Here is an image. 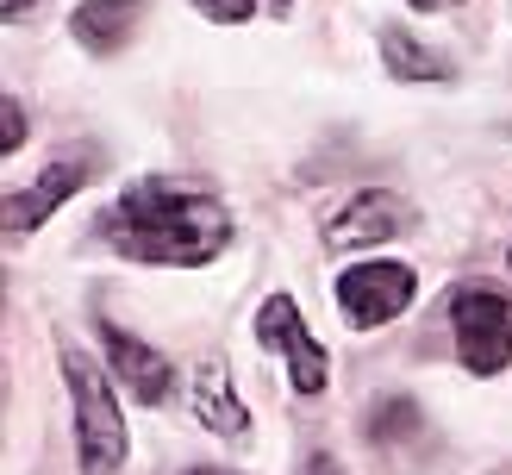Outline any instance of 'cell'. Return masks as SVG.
<instances>
[{
	"label": "cell",
	"instance_id": "3957f363",
	"mask_svg": "<svg viewBox=\"0 0 512 475\" xmlns=\"http://www.w3.org/2000/svg\"><path fill=\"white\" fill-rule=\"evenodd\" d=\"M450 332H456V357H463L469 375H500L512 363V294L488 282L450 288Z\"/></svg>",
	"mask_w": 512,
	"mask_h": 475
},
{
	"label": "cell",
	"instance_id": "8fae6325",
	"mask_svg": "<svg viewBox=\"0 0 512 475\" xmlns=\"http://www.w3.org/2000/svg\"><path fill=\"white\" fill-rule=\"evenodd\" d=\"M381 69H388L400 88H431V82H450V75H456V63L444 57V50H431L425 38L400 32V25L381 32Z\"/></svg>",
	"mask_w": 512,
	"mask_h": 475
},
{
	"label": "cell",
	"instance_id": "7a4b0ae2",
	"mask_svg": "<svg viewBox=\"0 0 512 475\" xmlns=\"http://www.w3.org/2000/svg\"><path fill=\"white\" fill-rule=\"evenodd\" d=\"M63 382H69V407H75V463H82V475H119L132 432H125L113 375L88 363L82 350H63Z\"/></svg>",
	"mask_w": 512,
	"mask_h": 475
},
{
	"label": "cell",
	"instance_id": "ba28073f",
	"mask_svg": "<svg viewBox=\"0 0 512 475\" xmlns=\"http://www.w3.org/2000/svg\"><path fill=\"white\" fill-rule=\"evenodd\" d=\"M100 344H107V363L125 388H132L144 407H163V400L175 394V363L163 357V350H150L138 332H125V325L100 319Z\"/></svg>",
	"mask_w": 512,
	"mask_h": 475
},
{
	"label": "cell",
	"instance_id": "8992f818",
	"mask_svg": "<svg viewBox=\"0 0 512 475\" xmlns=\"http://www.w3.org/2000/svg\"><path fill=\"white\" fill-rule=\"evenodd\" d=\"M256 344H263L269 357L288 363V382H294L300 394H325V375H331V369H325L319 338L306 332L294 294H269L263 307H256Z\"/></svg>",
	"mask_w": 512,
	"mask_h": 475
},
{
	"label": "cell",
	"instance_id": "7c38bea8",
	"mask_svg": "<svg viewBox=\"0 0 512 475\" xmlns=\"http://www.w3.org/2000/svg\"><path fill=\"white\" fill-rule=\"evenodd\" d=\"M207 19H219V25H238V19H250L256 13V0H194Z\"/></svg>",
	"mask_w": 512,
	"mask_h": 475
},
{
	"label": "cell",
	"instance_id": "ac0fdd59",
	"mask_svg": "<svg viewBox=\"0 0 512 475\" xmlns=\"http://www.w3.org/2000/svg\"><path fill=\"white\" fill-rule=\"evenodd\" d=\"M506 269H512V244H506Z\"/></svg>",
	"mask_w": 512,
	"mask_h": 475
},
{
	"label": "cell",
	"instance_id": "277c9868",
	"mask_svg": "<svg viewBox=\"0 0 512 475\" xmlns=\"http://www.w3.org/2000/svg\"><path fill=\"white\" fill-rule=\"evenodd\" d=\"M331 300H338V319L350 325V332H375V325L400 319V313L419 300V275L406 269V263L369 257V263L338 269V282H331Z\"/></svg>",
	"mask_w": 512,
	"mask_h": 475
},
{
	"label": "cell",
	"instance_id": "6da1fadb",
	"mask_svg": "<svg viewBox=\"0 0 512 475\" xmlns=\"http://www.w3.org/2000/svg\"><path fill=\"white\" fill-rule=\"evenodd\" d=\"M107 250L132 263L157 269H207L232 250V213L225 200L200 182H175V175H144V182L119 188V200L94 225Z\"/></svg>",
	"mask_w": 512,
	"mask_h": 475
},
{
	"label": "cell",
	"instance_id": "5b68a950",
	"mask_svg": "<svg viewBox=\"0 0 512 475\" xmlns=\"http://www.w3.org/2000/svg\"><path fill=\"white\" fill-rule=\"evenodd\" d=\"M419 225V207L394 188H356L338 213L325 219V250H338V257H350V250H375V244H394Z\"/></svg>",
	"mask_w": 512,
	"mask_h": 475
},
{
	"label": "cell",
	"instance_id": "52a82bcc",
	"mask_svg": "<svg viewBox=\"0 0 512 475\" xmlns=\"http://www.w3.org/2000/svg\"><path fill=\"white\" fill-rule=\"evenodd\" d=\"M94 175V157L88 150H75V157H57V163H44L25 188H13L7 200H0V225H7L13 238H25V232H38V225L57 213V207H69L75 200V188H82Z\"/></svg>",
	"mask_w": 512,
	"mask_h": 475
},
{
	"label": "cell",
	"instance_id": "9a60e30c",
	"mask_svg": "<svg viewBox=\"0 0 512 475\" xmlns=\"http://www.w3.org/2000/svg\"><path fill=\"white\" fill-rule=\"evenodd\" d=\"M306 475H344V469L331 463V457H306Z\"/></svg>",
	"mask_w": 512,
	"mask_h": 475
},
{
	"label": "cell",
	"instance_id": "30bf717a",
	"mask_svg": "<svg viewBox=\"0 0 512 475\" xmlns=\"http://www.w3.org/2000/svg\"><path fill=\"white\" fill-rule=\"evenodd\" d=\"M138 25H144V0H82L69 13V38L88 57H119L138 38Z\"/></svg>",
	"mask_w": 512,
	"mask_h": 475
},
{
	"label": "cell",
	"instance_id": "e0dca14e",
	"mask_svg": "<svg viewBox=\"0 0 512 475\" xmlns=\"http://www.w3.org/2000/svg\"><path fill=\"white\" fill-rule=\"evenodd\" d=\"M188 475H232V469H188Z\"/></svg>",
	"mask_w": 512,
	"mask_h": 475
},
{
	"label": "cell",
	"instance_id": "2e32d148",
	"mask_svg": "<svg viewBox=\"0 0 512 475\" xmlns=\"http://www.w3.org/2000/svg\"><path fill=\"white\" fill-rule=\"evenodd\" d=\"M413 13H444V7H456V0H406Z\"/></svg>",
	"mask_w": 512,
	"mask_h": 475
},
{
	"label": "cell",
	"instance_id": "9c48e42d",
	"mask_svg": "<svg viewBox=\"0 0 512 475\" xmlns=\"http://www.w3.org/2000/svg\"><path fill=\"white\" fill-rule=\"evenodd\" d=\"M188 407H194V419L207 425L213 438H232V444L250 438V407H244V394L232 388V369H225V357H207V363L194 369Z\"/></svg>",
	"mask_w": 512,
	"mask_h": 475
},
{
	"label": "cell",
	"instance_id": "4fadbf2b",
	"mask_svg": "<svg viewBox=\"0 0 512 475\" xmlns=\"http://www.w3.org/2000/svg\"><path fill=\"white\" fill-rule=\"evenodd\" d=\"M0 113H7V138H0V150H19L25 144V107L7 94V100H0Z\"/></svg>",
	"mask_w": 512,
	"mask_h": 475
},
{
	"label": "cell",
	"instance_id": "5bb4252c",
	"mask_svg": "<svg viewBox=\"0 0 512 475\" xmlns=\"http://www.w3.org/2000/svg\"><path fill=\"white\" fill-rule=\"evenodd\" d=\"M32 7H38V0H0V19H25Z\"/></svg>",
	"mask_w": 512,
	"mask_h": 475
}]
</instances>
